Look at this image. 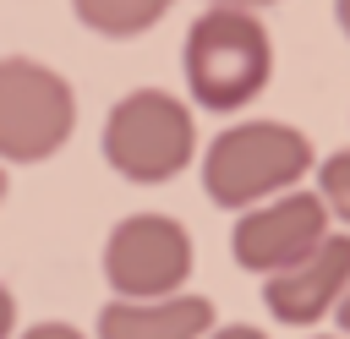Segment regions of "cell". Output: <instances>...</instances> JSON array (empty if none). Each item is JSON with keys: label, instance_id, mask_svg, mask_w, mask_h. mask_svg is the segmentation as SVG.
Here are the masks:
<instances>
[{"label": "cell", "instance_id": "obj_1", "mask_svg": "<svg viewBox=\"0 0 350 339\" xmlns=\"http://www.w3.org/2000/svg\"><path fill=\"white\" fill-rule=\"evenodd\" d=\"M180 66H186L191 104H202L213 115H230V109H246L273 82V38H268L257 11L208 5L186 27Z\"/></svg>", "mask_w": 350, "mask_h": 339}, {"label": "cell", "instance_id": "obj_2", "mask_svg": "<svg viewBox=\"0 0 350 339\" xmlns=\"http://www.w3.org/2000/svg\"><path fill=\"white\" fill-rule=\"evenodd\" d=\"M312 170V137L290 120H235L202 153V191L213 208H252Z\"/></svg>", "mask_w": 350, "mask_h": 339}, {"label": "cell", "instance_id": "obj_3", "mask_svg": "<svg viewBox=\"0 0 350 339\" xmlns=\"http://www.w3.org/2000/svg\"><path fill=\"white\" fill-rule=\"evenodd\" d=\"M104 164L131 186H164L175 180L197 153V120L191 109L164 87H131L109 104L98 131Z\"/></svg>", "mask_w": 350, "mask_h": 339}, {"label": "cell", "instance_id": "obj_4", "mask_svg": "<svg viewBox=\"0 0 350 339\" xmlns=\"http://www.w3.org/2000/svg\"><path fill=\"white\" fill-rule=\"evenodd\" d=\"M71 82L33 55H0V164H44L71 142Z\"/></svg>", "mask_w": 350, "mask_h": 339}, {"label": "cell", "instance_id": "obj_5", "mask_svg": "<svg viewBox=\"0 0 350 339\" xmlns=\"http://www.w3.org/2000/svg\"><path fill=\"white\" fill-rule=\"evenodd\" d=\"M191 235L180 219L170 213H126L109 241H104V279L115 295L126 301H159V295H175L186 279H191Z\"/></svg>", "mask_w": 350, "mask_h": 339}, {"label": "cell", "instance_id": "obj_6", "mask_svg": "<svg viewBox=\"0 0 350 339\" xmlns=\"http://www.w3.org/2000/svg\"><path fill=\"white\" fill-rule=\"evenodd\" d=\"M328 235V208L317 191H301V186H284L252 208H241L235 219V235H230V257L246 268V273H279L290 262H301L317 241Z\"/></svg>", "mask_w": 350, "mask_h": 339}, {"label": "cell", "instance_id": "obj_7", "mask_svg": "<svg viewBox=\"0 0 350 339\" xmlns=\"http://www.w3.org/2000/svg\"><path fill=\"white\" fill-rule=\"evenodd\" d=\"M350 284V235H323L301 262L279 268L262 279V306L273 323H290V328H306V323H323L339 295Z\"/></svg>", "mask_w": 350, "mask_h": 339}, {"label": "cell", "instance_id": "obj_8", "mask_svg": "<svg viewBox=\"0 0 350 339\" xmlns=\"http://www.w3.org/2000/svg\"><path fill=\"white\" fill-rule=\"evenodd\" d=\"M213 328V301L208 295H159V301H104L98 312V339H202Z\"/></svg>", "mask_w": 350, "mask_h": 339}, {"label": "cell", "instance_id": "obj_9", "mask_svg": "<svg viewBox=\"0 0 350 339\" xmlns=\"http://www.w3.org/2000/svg\"><path fill=\"white\" fill-rule=\"evenodd\" d=\"M175 0H71V16L98 33V38H137L148 27H159V16Z\"/></svg>", "mask_w": 350, "mask_h": 339}, {"label": "cell", "instance_id": "obj_10", "mask_svg": "<svg viewBox=\"0 0 350 339\" xmlns=\"http://www.w3.org/2000/svg\"><path fill=\"white\" fill-rule=\"evenodd\" d=\"M312 191L323 197L328 219H339V224L350 230V148H339V153H328V159L317 164V186H312Z\"/></svg>", "mask_w": 350, "mask_h": 339}, {"label": "cell", "instance_id": "obj_11", "mask_svg": "<svg viewBox=\"0 0 350 339\" xmlns=\"http://www.w3.org/2000/svg\"><path fill=\"white\" fill-rule=\"evenodd\" d=\"M22 339H88L82 328H71V323H33Z\"/></svg>", "mask_w": 350, "mask_h": 339}, {"label": "cell", "instance_id": "obj_12", "mask_svg": "<svg viewBox=\"0 0 350 339\" xmlns=\"http://www.w3.org/2000/svg\"><path fill=\"white\" fill-rule=\"evenodd\" d=\"M202 339H268V334L252 328V323H224V328H208Z\"/></svg>", "mask_w": 350, "mask_h": 339}, {"label": "cell", "instance_id": "obj_13", "mask_svg": "<svg viewBox=\"0 0 350 339\" xmlns=\"http://www.w3.org/2000/svg\"><path fill=\"white\" fill-rule=\"evenodd\" d=\"M11 328H16V295L0 284V339H11Z\"/></svg>", "mask_w": 350, "mask_h": 339}, {"label": "cell", "instance_id": "obj_14", "mask_svg": "<svg viewBox=\"0 0 350 339\" xmlns=\"http://www.w3.org/2000/svg\"><path fill=\"white\" fill-rule=\"evenodd\" d=\"M334 317H339V328H345V339H350V284H345V295H339V306H334Z\"/></svg>", "mask_w": 350, "mask_h": 339}, {"label": "cell", "instance_id": "obj_15", "mask_svg": "<svg viewBox=\"0 0 350 339\" xmlns=\"http://www.w3.org/2000/svg\"><path fill=\"white\" fill-rule=\"evenodd\" d=\"M208 5H241V11H262V5H279V0H208Z\"/></svg>", "mask_w": 350, "mask_h": 339}, {"label": "cell", "instance_id": "obj_16", "mask_svg": "<svg viewBox=\"0 0 350 339\" xmlns=\"http://www.w3.org/2000/svg\"><path fill=\"white\" fill-rule=\"evenodd\" d=\"M334 22H339V33L350 38V0H334Z\"/></svg>", "mask_w": 350, "mask_h": 339}, {"label": "cell", "instance_id": "obj_17", "mask_svg": "<svg viewBox=\"0 0 350 339\" xmlns=\"http://www.w3.org/2000/svg\"><path fill=\"white\" fill-rule=\"evenodd\" d=\"M5 191H11V180H5V164H0V202H5Z\"/></svg>", "mask_w": 350, "mask_h": 339}, {"label": "cell", "instance_id": "obj_18", "mask_svg": "<svg viewBox=\"0 0 350 339\" xmlns=\"http://www.w3.org/2000/svg\"><path fill=\"white\" fill-rule=\"evenodd\" d=\"M317 339H345V334H317Z\"/></svg>", "mask_w": 350, "mask_h": 339}]
</instances>
